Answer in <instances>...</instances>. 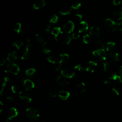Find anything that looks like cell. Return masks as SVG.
<instances>
[{
  "label": "cell",
  "mask_w": 122,
  "mask_h": 122,
  "mask_svg": "<svg viewBox=\"0 0 122 122\" xmlns=\"http://www.w3.org/2000/svg\"><path fill=\"white\" fill-rule=\"evenodd\" d=\"M47 60H48V61L51 63L54 64L56 63V58H55V57L52 56H49Z\"/></svg>",
  "instance_id": "e575fe53"
},
{
  "label": "cell",
  "mask_w": 122,
  "mask_h": 122,
  "mask_svg": "<svg viewBox=\"0 0 122 122\" xmlns=\"http://www.w3.org/2000/svg\"></svg>",
  "instance_id": "11a10c76"
},
{
  "label": "cell",
  "mask_w": 122,
  "mask_h": 122,
  "mask_svg": "<svg viewBox=\"0 0 122 122\" xmlns=\"http://www.w3.org/2000/svg\"><path fill=\"white\" fill-rule=\"evenodd\" d=\"M11 90L13 93H16L19 91V88L18 86L16 85H13L11 87Z\"/></svg>",
  "instance_id": "74e56055"
},
{
  "label": "cell",
  "mask_w": 122,
  "mask_h": 122,
  "mask_svg": "<svg viewBox=\"0 0 122 122\" xmlns=\"http://www.w3.org/2000/svg\"><path fill=\"white\" fill-rule=\"evenodd\" d=\"M51 34L54 36V38L56 41L57 40V38L60 33H62L61 28L60 27H55L52 29L51 31Z\"/></svg>",
  "instance_id": "ac0fdd59"
},
{
  "label": "cell",
  "mask_w": 122,
  "mask_h": 122,
  "mask_svg": "<svg viewBox=\"0 0 122 122\" xmlns=\"http://www.w3.org/2000/svg\"><path fill=\"white\" fill-rule=\"evenodd\" d=\"M6 101L8 103H11L13 101V98L12 97H8L6 99Z\"/></svg>",
  "instance_id": "bcb514c9"
},
{
  "label": "cell",
  "mask_w": 122,
  "mask_h": 122,
  "mask_svg": "<svg viewBox=\"0 0 122 122\" xmlns=\"http://www.w3.org/2000/svg\"><path fill=\"white\" fill-rule=\"evenodd\" d=\"M23 85L27 91H30L34 87L33 82L29 79H25L23 81Z\"/></svg>",
  "instance_id": "ba28073f"
},
{
  "label": "cell",
  "mask_w": 122,
  "mask_h": 122,
  "mask_svg": "<svg viewBox=\"0 0 122 122\" xmlns=\"http://www.w3.org/2000/svg\"><path fill=\"white\" fill-rule=\"evenodd\" d=\"M89 33L91 35L93 36L98 37L100 34V30L98 27L93 26L90 28Z\"/></svg>",
  "instance_id": "4fadbf2b"
},
{
  "label": "cell",
  "mask_w": 122,
  "mask_h": 122,
  "mask_svg": "<svg viewBox=\"0 0 122 122\" xmlns=\"http://www.w3.org/2000/svg\"><path fill=\"white\" fill-rule=\"evenodd\" d=\"M31 45V41L29 39H28L25 41V47L29 48Z\"/></svg>",
  "instance_id": "ee69618b"
},
{
  "label": "cell",
  "mask_w": 122,
  "mask_h": 122,
  "mask_svg": "<svg viewBox=\"0 0 122 122\" xmlns=\"http://www.w3.org/2000/svg\"><path fill=\"white\" fill-rule=\"evenodd\" d=\"M51 26H50V25H48V26L46 27V28L45 31V32H48L50 31V30H51Z\"/></svg>",
  "instance_id": "816d5d0a"
},
{
  "label": "cell",
  "mask_w": 122,
  "mask_h": 122,
  "mask_svg": "<svg viewBox=\"0 0 122 122\" xmlns=\"http://www.w3.org/2000/svg\"><path fill=\"white\" fill-rule=\"evenodd\" d=\"M69 56L68 54L66 53L61 54L60 56V60H59V63L61 64L66 63L69 61Z\"/></svg>",
  "instance_id": "d6986e66"
},
{
  "label": "cell",
  "mask_w": 122,
  "mask_h": 122,
  "mask_svg": "<svg viewBox=\"0 0 122 122\" xmlns=\"http://www.w3.org/2000/svg\"><path fill=\"white\" fill-rule=\"evenodd\" d=\"M45 5L44 0H37L33 4V8L34 9H39Z\"/></svg>",
  "instance_id": "5bb4252c"
},
{
  "label": "cell",
  "mask_w": 122,
  "mask_h": 122,
  "mask_svg": "<svg viewBox=\"0 0 122 122\" xmlns=\"http://www.w3.org/2000/svg\"><path fill=\"white\" fill-rule=\"evenodd\" d=\"M113 16L114 18L118 20H122V7L115 11L113 13Z\"/></svg>",
  "instance_id": "e0dca14e"
},
{
  "label": "cell",
  "mask_w": 122,
  "mask_h": 122,
  "mask_svg": "<svg viewBox=\"0 0 122 122\" xmlns=\"http://www.w3.org/2000/svg\"><path fill=\"white\" fill-rule=\"evenodd\" d=\"M61 76L60 75H58L56 78V79H55V81L57 83H59L61 82Z\"/></svg>",
  "instance_id": "f6af8a7d"
},
{
  "label": "cell",
  "mask_w": 122,
  "mask_h": 122,
  "mask_svg": "<svg viewBox=\"0 0 122 122\" xmlns=\"http://www.w3.org/2000/svg\"><path fill=\"white\" fill-rule=\"evenodd\" d=\"M79 28V32L80 33L85 32L88 29V24L86 21H81L80 24Z\"/></svg>",
  "instance_id": "9a60e30c"
},
{
  "label": "cell",
  "mask_w": 122,
  "mask_h": 122,
  "mask_svg": "<svg viewBox=\"0 0 122 122\" xmlns=\"http://www.w3.org/2000/svg\"><path fill=\"white\" fill-rule=\"evenodd\" d=\"M69 84V81H66V80H62V81H61V82H60V85L62 87H67Z\"/></svg>",
  "instance_id": "d590c367"
},
{
  "label": "cell",
  "mask_w": 122,
  "mask_h": 122,
  "mask_svg": "<svg viewBox=\"0 0 122 122\" xmlns=\"http://www.w3.org/2000/svg\"><path fill=\"white\" fill-rule=\"evenodd\" d=\"M74 29V25L71 21H68L63 25V29L67 33H70Z\"/></svg>",
  "instance_id": "8992f818"
},
{
  "label": "cell",
  "mask_w": 122,
  "mask_h": 122,
  "mask_svg": "<svg viewBox=\"0 0 122 122\" xmlns=\"http://www.w3.org/2000/svg\"><path fill=\"white\" fill-rule=\"evenodd\" d=\"M18 114V112L17 109L14 107L10 108L8 112V117L6 120V122H10L13 118L16 117Z\"/></svg>",
  "instance_id": "5b68a950"
},
{
  "label": "cell",
  "mask_w": 122,
  "mask_h": 122,
  "mask_svg": "<svg viewBox=\"0 0 122 122\" xmlns=\"http://www.w3.org/2000/svg\"><path fill=\"white\" fill-rule=\"evenodd\" d=\"M76 16L77 18H78V19L79 20H81V19H82V15H81V14H77L76 15Z\"/></svg>",
  "instance_id": "f907efd6"
},
{
  "label": "cell",
  "mask_w": 122,
  "mask_h": 122,
  "mask_svg": "<svg viewBox=\"0 0 122 122\" xmlns=\"http://www.w3.org/2000/svg\"><path fill=\"white\" fill-rule=\"evenodd\" d=\"M20 98L26 103H30L31 101V99L30 96L24 92H20L19 93Z\"/></svg>",
  "instance_id": "9c48e42d"
},
{
  "label": "cell",
  "mask_w": 122,
  "mask_h": 122,
  "mask_svg": "<svg viewBox=\"0 0 122 122\" xmlns=\"http://www.w3.org/2000/svg\"><path fill=\"white\" fill-rule=\"evenodd\" d=\"M91 41V37L89 34H86L83 36V42L86 44L89 43Z\"/></svg>",
  "instance_id": "1f68e13d"
},
{
  "label": "cell",
  "mask_w": 122,
  "mask_h": 122,
  "mask_svg": "<svg viewBox=\"0 0 122 122\" xmlns=\"http://www.w3.org/2000/svg\"><path fill=\"white\" fill-rule=\"evenodd\" d=\"M97 64L96 62L93 61H90L86 68V71H87L93 72L97 68Z\"/></svg>",
  "instance_id": "8fae6325"
},
{
  "label": "cell",
  "mask_w": 122,
  "mask_h": 122,
  "mask_svg": "<svg viewBox=\"0 0 122 122\" xmlns=\"http://www.w3.org/2000/svg\"><path fill=\"white\" fill-rule=\"evenodd\" d=\"M105 23L106 25L110 28H112L113 26H115L116 24V21L110 19H106L105 20Z\"/></svg>",
  "instance_id": "44dd1931"
},
{
  "label": "cell",
  "mask_w": 122,
  "mask_h": 122,
  "mask_svg": "<svg viewBox=\"0 0 122 122\" xmlns=\"http://www.w3.org/2000/svg\"><path fill=\"white\" fill-rule=\"evenodd\" d=\"M4 71L6 72L17 75L19 72L20 68L18 65L14 63H10L6 67Z\"/></svg>",
  "instance_id": "7a4b0ae2"
},
{
  "label": "cell",
  "mask_w": 122,
  "mask_h": 122,
  "mask_svg": "<svg viewBox=\"0 0 122 122\" xmlns=\"http://www.w3.org/2000/svg\"><path fill=\"white\" fill-rule=\"evenodd\" d=\"M74 69L75 70H77L79 72H82L83 71V68L80 64H78L76 65L74 67Z\"/></svg>",
  "instance_id": "f35d334b"
},
{
  "label": "cell",
  "mask_w": 122,
  "mask_h": 122,
  "mask_svg": "<svg viewBox=\"0 0 122 122\" xmlns=\"http://www.w3.org/2000/svg\"><path fill=\"white\" fill-rule=\"evenodd\" d=\"M61 64L60 63H58L57 64V65L55 67V71H59V70H60L61 69Z\"/></svg>",
  "instance_id": "c3c4849f"
},
{
  "label": "cell",
  "mask_w": 122,
  "mask_h": 122,
  "mask_svg": "<svg viewBox=\"0 0 122 122\" xmlns=\"http://www.w3.org/2000/svg\"><path fill=\"white\" fill-rule=\"evenodd\" d=\"M92 54L94 57L101 60L105 61L107 59V52L103 48L99 49L93 51L92 52Z\"/></svg>",
  "instance_id": "3957f363"
},
{
  "label": "cell",
  "mask_w": 122,
  "mask_h": 122,
  "mask_svg": "<svg viewBox=\"0 0 122 122\" xmlns=\"http://www.w3.org/2000/svg\"><path fill=\"white\" fill-rule=\"evenodd\" d=\"M19 55L17 52L14 51L12 53H10L7 58V61L10 63H14L15 60L18 58Z\"/></svg>",
  "instance_id": "30bf717a"
},
{
  "label": "cell",
  "mask_w": 122,
  "mask_h": 122,
  "mask_svg": "<svg viewBox=\"0 0 122 122\" xmlns=\"http://www.w3.org/2000/svg\"><path fill=\"white\" fill-rule=\"evenodd\" d=\"M58 19H59V17H58L56 14H53L52 15L51 17V18L50 22L51 23H56L58 21Z\"/></svg>",
  "instance_id": "d6a6232c"
},
{
  "label": "cell",
  "mask_w": 122,
  "mask_h": 122,
  "mask_svg": "<svg viewBox=\"0 0 122 122\" xmlns=\"http://www.w3.org/2000/svg\"><path fill=\"white\" fill-rule=\"evenodd\" d=\"M23 43L22 41H18L13 43L12 45L13 47H15L16 49H19L23 45Z\"/></svg>",
  "instance_id": "4dcf8cb0"
},
{
  "label": "cell",
  "mask_w": 122,
  "mask_h": 122,
  "mask_svg": "<svg viewBox=\"0 0 122 122\" xmlns=\"http://www.w3.org/2000/svg\"><path fill=\"white\" fill-rule=\"evenodd\" d=\"M80 32H74L72 35V37L73 39H78L80 37Z\"/></svg>",
  "instance_id": "60d3db41"
},
{
  "label": "cell",
  "mask_w": 122,
  "mask_h": 122,
  "mask_svg": "<svg viewBox=\"0 0 122 122\" xmlns=\"http://www.w3.org/2000/svg\"><path fill=\"white\" fill-rule=\"evenodd\" d=\"M110 79L116 82L119 83L120 84H122V79L121 77L116 74L112 75L110 77Z\"/></svg>",
  "instance_id": "ffe728a7"
},
{
  "label": "cell",
  "mask_w": 122,
  "mask_h": 122,
  "mask_svg": "<svg viewBox=\"0 0 122 122\" xmlns=\"http://www.w3.org/2000/svg\"><path fill=\"white\" fill-rule=\"evenodd\" d=\"M9 79L8 77H4L3 78V83L2 84V86H1V90L0 91V94H2V92H3V90H4V87L7 84V83L9 82Z\"/></svg>",
  "instance_id": "83f0119b"
},
{
  "label": "cell",
  "mask_w": 122,
  "mask_h": 122,
  "mask_svg": "<svg viewBox=\"0 0 122 122\" xmlns=\"http://www.w3.org/2000/svg\"><path fill=\"white\" fill-rule=\"evenodd\" d=\"M26 113L27 117L32 121L37 120L40 117L38 111L33 108H28L26 111Z\"/></svg>",
  "instance_id": "6da1fadb"
},
{
  "label": "cell",
  "mask_w": 122,
  "mask_h": 122,
  "mask_svg": "<svg viewBox=\"0 0 122 122\" xmlns=\"http://www.w3.org/2000/svg\"><path fill=\"white\" fill-rule=\"evenodd\" d=\"M5 63V60L4 59H1L0 60V64L1 66H2Z\"/></svg>",
  "instance_id": "f5cc1de1"
},
{
  "label": "cell",
  "mask_w": 122,
  "mask_h": 122,
  "mask_svg": "<svg viewBox=\"0 0 122 122\" xmlns=\"http://www.w3.org/2000/svg\"><path fill=\"white\" fill-rule=\"evenodd\" d=\"M113 3L115 6H118L122 3V0H112Z\"/></svg>",
  "instance_id": "7bdbcfd3"
},
{
  "label": "cell",
  "mask_w": 122,
  "mask_h": 122,
  "mask_svg": "<svg viewBox=\"0 0 122 122\" xmlns=\"http://www.w3.org/2000/svg\"><path fill=\"white\" fill-rule=\"evenodd\" d=\"M77 87L81 92H84L86 90L85 85L83 82L79 83L77 85Z\"/></svg>",
  "instance_id": "d4e9b609"
},
{
  "label": "cell",
  "mask_w": 122,
  "mask_h": 122,
  "mask_svg": "<svg viewBox=\"0 0 122 122\" xmlns=\"http://www.w3.org/2000/svg\"><path fill=\"white\" fill-rule=\"evenodd\" d=\"M102 69L104 72H108L111 69V64L109 61L103 62L102 64Z\"/></svg>",
  "instance_id": "cb8c5ba5"
},
{
  "label": "cell",
  "mask_w": 122,
  "mask_h": 122,
  "mask_svg": "<svg viewBox=\"0 0 122 122\" xmlns=\"http://www.w3.org/2000/svg\"><path fill=\"white\" fill-rule=\"evenodd\" d=\"M58 93H58L57 92L53 91L51 92L50 93V94L52 97H56L57 96H58Z\"/></svg>",
  "instance_id": "b9f144b4"
},
{
  "label": "cell",
  "mask_w": 122,
  "mask_h": 122,
  "mask_svg": "<svg viewBox=\"0 0 122 122\" xmlns=\"http://www.w3.org/2000/svg\"><path fill=\"white\" fill-rule=\"evenodd\" d=\"M52 46L51 44L48 42H45L42 45V49L43 52L46 54H49L51 53Z\"/></svg>",
  "instance_id": "7c38bea8"
},
{
  "label": "cell",
  "mask_w": 122,
  "mask_h": 122,
  "mask_svg": "<svg viewBox=\"0 0 122 122\" xmlns=\"http://www.w3.org/2000/svg\"><path fill=\"white\" fill-rule=\"evenodd\" d=\"M74 71L71 68L66 67L63 69L61 71V75L66 78H71L74 75Z\"/></svg>",
  "instance_id": "277c9868"
},
{
  "label": "cell",
  "mask_w": 122,
  "mask_h": 122,
  "mask_svg": "<svg viewBox=\"0 0 122 122\" xmlns=\"http://www.w3.org/2000/svg\"><path fill=\"white\" fill-rule=\"evenodd\" d=\"M71 40V36L69 35H66L64 37V42L65 44L68 45L69 44Z\"/></svg>",
  "instance_id": "836d02e7"
},
{
  "label": "cell",
  "mask_w": 122,
  "mask_h": 122,
  "mask_svg": "<svg viewBox=\"0 0 122 122\" xmlns=\"http://www.w3.org/2000/svg\"><path fill=\"white\" fill-rule=\"evenodd\" d=\"M35 38H36V39L37 41L38 42H39V43H42L43 42V39L39 34H36L35 35Z\"/></svg>",
  "instance_id": "ab89813d"
},
{
  "label": "cell",
  "mask_w": 122,
  "mask_h": 122,
  "mask_svg": "<svg viewBox=\"0 0 122 122\" xmlns=\"http://www.w3.org/2000/svg\"><path fill=\"white\" fill-rule=\"evenodd\" d=\"M104 84L105 85L108 87H110L111 86V82L109 81H105L104 82Z\"/></svg>",
  "instance_id": "681fc988"
},
{
  "label": "cell",
  "mask_w": 122,
  "mask_h": 122,
  "mask_svg": "<svg viewBox=\"0 0 122 122\" xmlns=\"http://www.w3.org/2000/svg\"><path fill=\"white\" fill-rule=\"evenodd\" d=\"M71 9L68 8H64L61 9L60 11V13L63 15H66L69 14L71 12Z\"/></svg>",
  "instance_id": "4316f807"
},
{
  "label": "cell",
  "mask_w": 122,
  "mask_h": 122,
  "mask_svg": "<svg viewBox=\"0 0 122 122\" xmlns=\"http://www.w3.org/2000/svg\"><path fill=\"white\" fill-rule=\"evenodd\" d=\"M70 96V93L66 91L62 90L59 92L58 96L60 97V99L63 100H67Z\"/></svg>",
  "instance_id": "2e32d148"
},
{
  "label": "cell",
  "mask_w": 122,
  "mask_h": 122,
  "mask_svg": "<svg viewBox=\"0 0 122 122\" xmlns=\"http://www.w3.org/2000/svg\"><path fill=\"white\" fill-rule=\"evenodd\" d=\"M118 25H119V30L122 33V21H117Z\"/></svg>",
  "instance_id": "7dc6e473"
},
{
  "label": "cell",
  "mask_w": 122,
  "mask_h": 122,
  "mask_svg": "<svg viewBox=\"0 0 122 122\" xmlns=\"http://www.w3.org/2000/svg\"><path fill=\"white\" fill-rule=\"evenodd\" d=\"M13 30L17 33H19L21 29V25L20 23L19 22H16L15 23L13 26Z\"/></svg>",
  "instance_id": "7402d4cb"
},
{
  "label": "cell",
  "mask_w": 122,
  "mask_h": 122,
  "mask_svg": "<svg viewBox=\"0 0 122 122\" xmlns=\"http://www.w3.org/2000/svg\"><path fill=\"white\" fill-rule=\"evenodd\" d=\"M97 44L98 46L101 47L102 48H105L106 43L105 41L103 39H99L97 41Z\"/></svg>",
  "instance_id": "f1b7e54d"
},
{
  "label": "cell",
  "mask_w": 122,
  "mask_h": 122,
  "mask_svg": "<svg viewBox=\"0 0 122 122\" xmlns=\"http://www.w3.org/2000/svg\"><path fill=\"white\" fill-rule=\"evenodd\" d=\"M112 91L116 95H118L119 94L120 92V89L117 86H113V87H112Z\"/></svg>",
  "instance_id": "8d00e7d4"
},
{
  "label": "cell",
  "mask_w": 122,
  "mask_h": 122,
  "mask_svg": "<svg viewBox=\"0 0 122 122\" xmlns=\"http://www.w3.org/2000/svg\"><path fill=\"white\" fill-rule=\"evenodd\" d=\"M105 49L107 51V54H112L115 53V44L113 42H109L106 43Z\"/></svg>",
  "instance_id": "52a82bcc"
},
{
  "label": "cell",
  "mask_w": 122,
  "mask_h": 122,
  "mask_svg": "<svg viewBox=\"0 0 122 122\" xmlns=\"http://www.w3.org/2000/svg\"><path fill=\"white\" fill-rule=\"evenodd\" d=\"M81 6V3L79 0H74L71 4V8L76 10L79 9Z\"/></svg>",
  "instance_id": "603a6c76"
},
{
  "label": "cell",
  "mask_w": 122,
  "mask_h": 122,
  "mask_svg": "<svg viewBox=\"0 0 122 122\" xmlns=\"http://www.w3.org/2000/svg\"><path fill=\"white\" fill-rule=\"evenodd\" d=\"M36 71V70L34 68H30L26 70L25 74L28 76H32Z\"/></svg>",
  "instance_id": "f546056e"
},
{
  "label": "cell",
  "mask_w": 122,
  "mask_h": 122,
  "mask_svg": "<svg viewBox=\"0 0 122 122\" xmlns=\"http://www.w3.org/2000/svg\"><path fill=\"white\" fill-rule=\"evenodd\" d=\"M120 74L122 76V66L121 67V68L120 69Z\"/></svg>",
  "instance_id": "db71d44e"
},
{
  "label": "cell",
  "mask_w": 122,
  "mask_h": 122,
  "mask_svg": "<svg viewBox=\"0 0 122 122\" xmlns=\"http://www.w3.org/2000/svg\"><path fill=\"white\" fill-rule=\"evenodd\" d=\"M29 48L25 47V50L23 53V54L21 56V59L26 60H27L29 57Z\"/></svg>",
  "instance_id": "484cf974"
}]
</instances>
